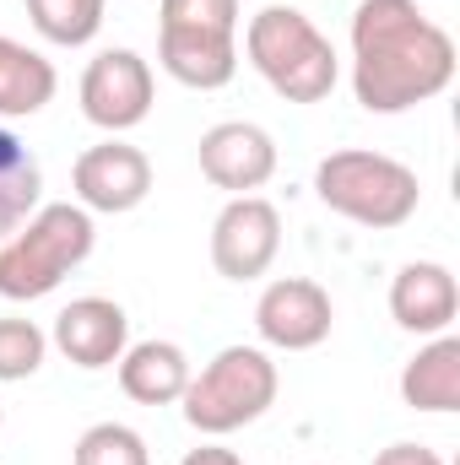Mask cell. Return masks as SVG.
I'll use <instances>...</instances> for the list:
<instances>
[{
    "label": "cell",
    "mask_w": 460,
    "mask_h": 465,
    "mask_svg": "<svg viewBox=\"0 0 460 465\" xmlns=\"http://www.w3.org/2000/svg\"><path fill=\"white\" fill-rule=\"evenodd\" d=\"M82 114L109 135L135 130L152 114V65L135 49H104L82 71Z\"/></svg>",
    "instance_id": "9c48e42d"
},
{
    "label": "cell",
    "mask_w": 460,
    "mask_h": 465,
    "mask_svg": "<svg viewBox=\"0 0 460 465\" xmlns=\"http://www.w3.org/2000/svg\"><path fill=\"white\" fill-rule=\"evenodd\" d=\"M179 465H244V460L233 450H223V444H201V450H190Z\"/></svg>",
    "instance_id": "7402d4cb"
},
{
    "label": "cell",
    "mask_w": 460,
    "mask_h": 465,
    "mask_svg": "<svg viewBox=\"0 0 460 465\" xmlns=\"http://www.w3.org/2000/svg\"><path fill=\"white\" fill-rule=\"evenodd\" d=\"M44 351H49V336L33 320H0V384L33 379L44 368Z\"/></svg>",
    "instance_id": "ffe728a7"
},
{
    "label": "cell",
    "mask_w": 460,
    "mask_h": 465,
    "mask_svg": "<svg viewBox=\"0 0 460 465\" xmlns=\"http://www.w3.org/2000/svg\"><path fill=\"white\" fill-rule=\"evenodd\" d=\"M55 87H60L55 65L38 49L0 33V119H33L55 98Z\"/></svg>",
    "instance_id": "2e32d148"
},
{
    "label": "cell",
    "mask_w": 460,
    "mask_h": 465,
    "mask_svg": "<svg viewBox=\"0 0 460 465\" xmlns=\"http://www.w3.org/2000/svg\"><path fill=\"white\" fill-rule=\"evenodd\" d=\"M0 422H5V406H0Z\"/></svg>",
    "instance_id": "603a6c76"
},
{
    "label": "cell",
    "mask_w": 460,
    "mask_h": 465,
    "mask_svg": "<svg viewBox=\"0 0 460 465\" xmlns=\"http://www.w3.org/2000/svg\"><path fill=\"white\" fill-rule=\"evenodd\" d=\"M282 249V217L265 195H233L212 223V265L228 282H255Z\"/></svg>",
    "instance_id": "52a82bcc"
},
{
    "label": "cell",
    "mask_w": 460,
    "mask_h": 465,
    "mask_svg": "<svg viewBox=\"0 0 460 465\" xmlns=\"http://www.w3.org/2000/svg\"><path fill=\"white\" fill-rule=\"evenodd\" d=\"M130 341V320L115 298H76L55 314V347L76 368H109Z\"/></svg>",
    "instance_id": "4fadbf2b"
},
{
    "label": "cell",
    "mask_w": 460,
    "mask_h": 465,
    "mask_svg": "<svg viewBox=\"0 0 460 465\" xmlns=\"http://www.w3.org/2000/svg\"><path fill=\"white\" fill-rule=\"evenodd\" d=\"M455 82V38L417 0H363L352 11V93L368 114H406Z\"/></svg>",
    "instance_id": "6da1fadb"
},
{
    "label": "cell",
    "mask_w": 460,
    "mask_h": 465,
    "mask_svg": "<svg viewBox=\"0 0 460 465\" xmlns=\"http://www.w3.org/2000/svg\"><path fill=\"white\" fill-rule=\"evenodd\" d=\"M374 465H445L428 444H390V450H379Z\"/></svg>",
    "instance_id": "44dd1931"
},
{
    "label": "cell",
    "mask_w": 460,
    "mask_h": 465,
    "mask_svg": "<svg viewBox=\"0 0 460 465\" xmlns=\"http://www.w3.org/2000/svg\"><path fill=\"white\" fill-rule=\"evenodd\" d=\"M190 384V357L174 341H135L119 351V390L135 406H174Z\"/></svg>",
    "instance_id": "5bb4252c"
},
{
    "label": "cell",
    "mask_w": 460,
    "mask_h": 465,
    "mask_svg": "<svg viewBox=\"0 0 460 465\" xmlns=\"http://www.w3.org/2000/svg\"><path fill=\"white\" fill-rule=\"evenodd\" d=\"M93 243H98L93 212H82L71 201L38 206L22 228L0 243V298H11V303L49 298L93 254Z\"/></svg>",
    "instance_id": "3957f363"
},
{
    "label": "cell",
    "mask_w": 460,
    "mask_h": 465,
    "mask_svg": "<svg viewBox=\"0 0 460 465\" xmlns=\"http://www.w3.org/2000/svg\"><path fill=\"white\" fill-rule=\"evenodd\" d=\"M331 325H336L331 292L309 276H276L255 303V331H260L265 347L309 351L331 336Z\"/></svg>",
    "instance_id": "30bf717a"
},
{
    "label": "cell",
    "mask_w": 460,
    "mask_h": 465,
    "mask_svg": "<svg viewBox=\"0 0 460 465\" xmlns=\"http://www.w3.org/2000/svg\"><path fill=\"white\" fill-rule=\"evenodd\" d=\"M71 184H76V206L82 212L119 217V212H135L152 195V163H146L141 146L109 135V141H98V146H87L76 157Z\"/></svg>",
    "instance_id": "ba28073f"
},
{
    "label": "cell",
    "mask_w": 460,
    "mask_h": 465,
    "mask_svg": "<svg viewBox=\"0 0 460 465\" xmlns=\"http://www.w3.org/2000/svg\"><path fill=\"white\" fill-rule=\"evenodd\" d=\"M244 54L287 104H325L336 93V49L298 5H265L244 27Z\"/></svg>",
    "instance_id": "7a4b0ae2"
},
{
    "label": "cell",
    "mask_w": 460,
    "mask_h": 465,
    "mask_svg": "<svg viewBox=\"0 0 460 465\" xmlns=\"http://www.w3.org/2000/svg\"><path fill=\"white\" fill-rule=\"evenodd\" d=\"M315 190L336 217L357 223V228H401L417 217V201H423V184L406 163H395L385 152H357V146L331 152L320 163Z\"/></svg>",
    "instance_id": "5b68a950"
},
{
    "label": "cell",
    "mask_w": 460,
    "mask_h": 465,
    "mask_svg": "<svg viewBox=\"0 0 460 465\" xmlns=\"http://www.w3.org/2000/svg\"><path fill=\"white\" fill-rule=\"evenodd\" d=\"M276 401V362L260 347H223L201 373H190L179 406L185 422L206 439L238 433L249 422H260Z\"/></svg>",
    "instance_id": "8992f818"
},
{
    "label": "cell",
    "mask_w": 460,
    "mask_h": 465,
    "mask_svg": "<svg viewBox=\"0 0 460 465\" xmlns=\"http://www.w3.org/2000/svg\"><path fill=\"white\" fill-rule=\"evenodd\" d=\"M157 60L195 93L228 87L238 71V0H163Z\"/></svg>",
    "instance_id": "277c9868"
},
{
    "label": "cell",
    "mask_w": 460,
    "mask_h": 465,
    "mask_svg": "<svg viewBox=\"0 0 460 465\" xmlns=\"http://www.w3.org/2000/svg\"><path fill=\"white\" fill-rule=\"evenodd\" d=\"M71 465H152V455H146V439L135 428H125V422H93L76 439Z\"/></svg>",
    "instance_id": "d6986e66"
},
{
    "label": "cell",
    "mask_w": 460,
    "mask_h": 465,
    "mask_svg": "<svg viewBox=\"0 0 460 465\" xmlns=\"http://www.w3.org/2000/svg\"><path fill=\"white\" fill-rule=\"evenodd\" d=\"M38 195H44V168H38V157L0 124V243L38 212Z\"/></svg>",
    "instance_id": "e0dca14e"
},
{
    "label": "cell",
    "mask_w": 460,
    "mask_h": 465,
    "mask_svg": "<svg viewBox=\"0 0 460 465\" xmlns=\"http://www.w3.org/2000/svg\"><path fill=\"white\" fill-rule=\"evenodd\" d=\"M401 401L412 411H455L460 406V341L445 331L417 351L401 373Z\"/></svg>",
    "instance_id": "9a60e30c"
},
{
    "label": "cell",
    "mask_w": 460,
    "mask_h": 465,
    "mask_svg": "<svg viewBox=\"0 0 460 465\" xmlns=\"http://www.w3.org/2000/svg\"><path fill=\"white\" fill-rule=\"evenodd\" d=\"M22 5H27L33 27L65 49L98 38V27H104V0H22Z\"/></svg>",
    "instance_id": "ac0fdd59"
},
{
    "label": "cell",
    "mask_w": 460,
    "mask_h": 465,
    "mask_svg": "<svg viewBox=\"0 0 460 465\" xmlns=\"http://www.w3.org/2000/svg\"><path fill=\"white\" fill-rule=\"evenodd\" d=\"M390 314L401 331L412 336H445L460 314V287L455 271L439 265V260H412L395 271L390 282Z\"/></svg>",
    "instance_id": "7c38bea8"
},
{
    "label": "cell",
    "mask_w": 460,
    "mask_h": 465,
    "mask_svg": "<svg viewBox=\"0 0 460 465\" xmlns=\"http://www.w3.org/2000/svg\"><path fill=\"white\" fill-rule=\"evenodd\" d=\"M201 173L228 195H255L276 173V141L249 119H223L201 135Z\"/></svg>",
    "instance_id": "8fae6325"
}]
</instances>
